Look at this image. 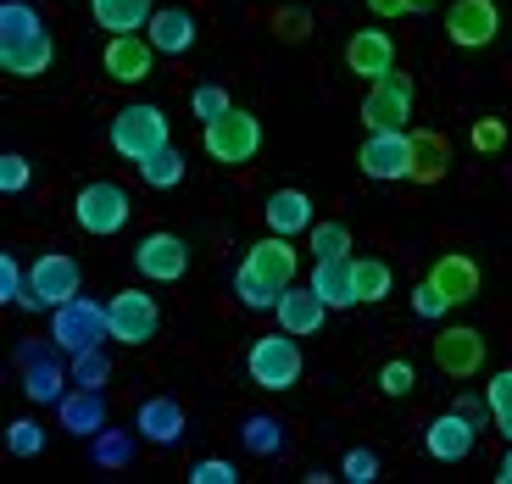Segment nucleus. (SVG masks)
Listing matches in <instances>:
<instances>
[{
	"label": "nucleus",
	"mask_w": 512,
	"mask_h": 484,
	"mask_svg": "<svg viewBox=\"0 0 512 484\" xmlns=\"http://www.w3.org/2000/svg\"><path fill=\"white\" fill-rule=\"evenodd\" d=\"M446 34H451V45H462V51H485L490 39L501 34V12H496V0H451V12H446Z\"/></svg>",
	"instance_id": "13"
},
{
	"label": "nucleus",
	"mask_w": 512,
	"mask_h": 484,
	"mask_svg": "<svg viewBox=\"0 0 512 484\" xmlns=\"http://www.w3.org/2000/svg\"><path fill=\"white\" fill-rule=\"evenodd\" d=\"M412 312H418L423 323H435V318H446V312H451V301H446V295H440L429 279H423L418 290H412Z\"/></svg>",
	"instance_id": "43"
},
{
	"label": "nucleus",
	"mask_w": 512,
	"mask_h": 484,
	"mask_svg": "<svg viewBox=\"0 0 512 484\" xmlns=\"http://www.w3.org/2000/svg\"><path fill=\"white\" fill-rule=\"evenodd\" d=\"M201 145L218 167L256 162V151H262V117H251V112L234 106V112H223L218 123H201Z\"/></svg>",
	"instance_id": "3"
},
{
	"label": "nucleus",
	"mask_w": 512,
	"mask_h": 484,
	"mask_svg": "<svg viewBox=\"0 0 512 484\" xmlns=\"http://www.w3.org/2000/svg\"><path fill=\"white\" fill-rule=\"evenodd\" d=\"M245 373H251V384H262V390L284 395L301 384V373H307V357H301V340H295L290 329H273L262 334V340L245 351Z\"/></svg>",
	"instance_id": "2"
},
{
	"label": "nucleus",
	"mask_w": 512,
	"mask_h": 484,
	"mask_svg": "<svg viewBox=\"0 0 512 484\" xmlns=\"http://www.w3.org/2000/svg\"><path fill=\"white\" fill-rule=\"evenodd\" d=\"M134 429H140V440H151V446H179L184 434H190V418H184V407L173 395H151V401H140V412H134Z\"/></svg>",
	"instance_id": "18"
},
{
	"label": "nucleus",
	"mask_w": 512,
	"mask_h": 484,
	"mask_svg": "<svg viewBox=\"0 0 512 484\" xmlns=\"http://www.w3.org/2000/svg\"><path fill=\"white\" fill-rule=\"evenodd\" d=\"M429 284H435L451 306H468V301H479V284L485 279H479V262L468 251H446L435 268H429Z\"/></svg>",
	"instance_id": "19"
},
{
	"label": "nucleus",
	"mask_w": 512,
	"mask_h": 484,
	"mask_svg": "<svg viewBox=\"0 0 512 484\" xmlns=\"http://www.w3.org/2000/svg\"><path fill=\"white\" fill-rule=\"evenodd\" d=\"M140 179L151 184V190H179V184H184V156H179V145H162L156 156H145V162H140Z\"/></svg>",
	"instance_id": "29"
},
{
	"label": "nucleus",
	"mask_w": 512,
	"mask_h": 484,
	"mask_svg": "<svg viewBox=\"0 0 512 484\" xmlns=\"http://www.w3.org/2000/svg\"><path fill=\"white\" fill-rule=\"evenodd\" d=\"M190 112L201 117V123H218L223 112H234V95L223 90V84H195V90H190Z\"/></svg>",
	"instance_id": "36"
},
{
	"label": "nucleus",
	"mask_w": 512,
	"mask_h": 484,
	"mask_svg": "<svg viewBox=\"0 0 512 484\" xmlns=\"http://www.w3.org/2000/svg\"><path fill=\"white\" fill-rule=\"evenodd\" d=\"M56 62V39L39 23V12L28 0H6L0 6V67L12 78H39Z\"/></svg>",
	"instance_id": "1"
},
{
	"label": "nucleus",
	"mask_w": 512,
	"mask_h": 484,
	"mask_svg": "<svg viewBox=\"0 0 512 484\" xmlns=\"http://www.w3.org/2000/svg\"><path fill=\"white\" fill-rule=\"evenodd\" d=\"M156 0H90V17L106 34H145Z\"/></svg>",
	"instance_id": "27"
},
{
	"label": "nucleus",
	"mask_w": 512,
	"mask_h": 484,
	"mask_svg": "<svg viewBox=\"0 0 512 484\" xmlns=\"http://www.w3.org/2000/svg\"><path fill=\"white\" fill-rule=\"evenodd\" d=\"M234 295H240V306H251V312H273L284 290L262 279V273H256L251 262H240V268H234Z\"/></svg>",
	"instance_id": "28"
},
{
	"label": "nucleus",
	"mask_w": 512,
	"mask_h": 484,
	"mask_svg": "<svg viewBox=\"0 0 512 484\" xmlns=\"http://www.w3.org/2000/svg\"><path fill=\"white\" fill-rule=\"evenodd\" d=\"M134 268H140V279H151V284H173V279L190 273V245H184L179 234L156 229V234H145V240L134 245Z\"/></svg>",
	"instance_id": "12"
},
{
	"label": "nucleus",
	"mask_w": 512,
	"mask_h": 484,
	"mask_svg": "<svg viewBox=\"0 0 512 484\" xmlns=\"http://www.w3.org/2000/svg\"><path fill=\"white\" fill-rule=\"evenodd\" d=\"M145 39L156 45V56H184L195 45V17L184 6H156L151 23H145Z\"/></svg>",
	"instance_id": "25"
},
{
	"label": "nucleus",
	"mask_w": 512,
	"mask_h": 484,
	"mask_svg": "<svg viewBox=\"0 0 512 484\" xmlns=\"http://www.w3.org/2000/svg\"><path fill=\"white\" fill-rule=\"evenodd\" d=\"M23 295H28V273L17 268V256H0V301L23 306Z\"/></svg>",
	"instance_id": "42"
},
{
	"label": "nucleus",
	"mask_w": 512,
	"mask_h": 484,
	"mask_svg": "<svg viewBox=\"0 0 512 484\" xmlns=\"http://www.w3.org/2000/svg\"><path fill=\"white\" fill-rule=\"evenodd\" d=\"M240 440H245L251 457H279V451H284V423L279 418H245Z\"/></svg>",
	"instance_id": "31"
},
{
	"label": "nucleus",
	"mask_w": 512,
	"mask_h": 484,
	"mask_svg": "<svg viewBox=\"0 0 512 484\" xmlns=\"http://www.w3.org/2000/svg\"><path fill=\"white\" fill-rule=\"evenodd\" d=\"M390 290H396V279H390V268H384L379 256H357V295H362V306H379Z\"/></svg>",
	"instance_id": "33"
},
{
	"label": "nucleus",
	"mask_w": 512,
	"mask_h": 484,
	"mask_svg": "<svg viewBox=\"0 0 512 484\" xmlns=\"http://www.w3.org/2000/svg\"><path fill=\"white\" fill-rule=\"evenodd\" d=\"M140 434V429H134ZM134 434L128 429H101L90 440V457H95V468H128L134 462Z\"/></svg>",
	"instance_id": "30"
},
{
	"label": "nucleus",
	"mask_w": 512,
	"mask_h": 484,
	"mask_svg": "<svg viewBox=\"0 0 512 484\" xmlns=\"http://www.w3.org/2000/svg\"><path fill=\"white\" fill-rule=\"evenodd\" d=\"M128 212H134V201H128L123 184L112 179H90L84 190L73 195V217H78V229L95 234V240H112V234L128 229Z\"/></svg>",
	"instance_id": "4"
},
{
	"label": "nucleus",
	"mask_w": 512,
	"mask_h": 484,
	"mask_svg": "<svg viewBox=\"0 0 512 484\" xmlns=\"http://www.w3.org/2000/svg\"><path fill=\"white\" fill-rule=\"evenodd\" d=\"M307 251H312V262L351 256V229H346V223H312V229H307Z\"/></svg>",
	"instance_id": "32"
},
{
	"label": "nucleus",
	"mask_w": 512,
	"mask_h": 484,
	"mask_svg": "<svg viewBox=\"0 0 512 484\" xmlns=\"http://www.w3.org/2000/svg\"><path fill=\"white\" fill-rule=\"evenodd\" d=\"M379 390L390 395V401H401V395H412V390H418V368H412L407 357H390V362L379 368Z\"/></svg>",
	"instance_id": "37"
},
{
	"label": "nucleus",
	"mask_w": 512,
	"mask_h": 484,
	"mask_svg": "<svg viewBox=\"0 0 512 484\" xmlns=\"http://www.w3.org/2000/svg\"><path fill=\"white\" fill-rule=\"evenodd\" d=\"M240 473H234V462H223V457H201L190 468V484H234Z\"/></svg>",
	"instance_id": "45"
},
{
	"label": "nucleus",
	"mask_w": 512,
	"mask_h": 484,
	"mask_svg": "<svg viewBox=\"0 0 512 484\" xmlns=\"http://www.w3.org/2000/svg\"><path fill=\"white\" fill-rule=\"evenodd\" d=\"M412 6H418V12H423V6H435V0H412Z\"/></svg>",
	"instance_id": "49"
},
{
	"label": "nucleus",
	"mask_w": 512,
	"mask_h": 484,
	"mask_svg": "<svg viewBox=\"0 0 512 484\" xmlns=\"http://www.w3.org/2000/svg\"><path fill=\"white\" fill-rule=\"evenodd\" d=\"M162 145H173V128H167L162 106H123V112L112 117V151L123 156V162H145V156H156Z\"/></svg>",
	"instance_id": "5"
},
{
	"label": "nucleus",
	"mask_w": 512,
	"mask_h": 484,
	"mask_svg": "<svg viewBox=\"0 0 512 484\" xmlns=\"http://www.w3.org/2000/svg\"><path fill=\"white\" fill-rule=\"evenodd\" d=\"M474 440H479V429H474L468 418H462L457 407L440 412V418L429 423V429H423V451H429L435 462H462L468 451H474Z\"/></svg>",
	"instance_id": "20"
},
{
	"label": "nucleus",
	"mask_w": 512,
	"mask_h": 484,
	"mask_svg": "<svg viewBox=\"0 0 512 484\" xmlns=\"http://www.w3.org/2000/svg\"><path fill=\"white\" fill-rule=\"evenodd\" d=\"M273 34H279L284 45L307 39V34H312V12H301V6H279V17H273Z\"/></svg>",
	"instance_id": "41"
},
{
	"label": "nucleus",
	"mask_w": 512,
	"mask_h": 484,
	"mask_svg": "<svg viewBox=\"0 0 512 484\" xmlns=\"http://www.w3.org/2000/svg\"><path fill=\"white\" fill-rule=\"evenodd\" d=\"M346 67L357 78H384V73H396V39L384 34V28H357V34L346 39Z\"/></svg>",
	"instance_id": "17"
},
{
	"label": "nucleus",
	"mask_w": 512,
	"mask_h": 484,
	"mask_svg": "<svg viewBox=\"0 0 512 484\" xmlns=\"http://www.w3.org/2000/svg\"><path fill=\"white\" fill-rule=\"evenodd\" d=\"M451 173V145L435 128H412V184H440Z\"/></svg>",
	"instance_id": "26"
},
{
	"label": "nucleus",
	"mask_w": 512,
	"mask_h": 484,
	"mask_svg": "<svg viewBox=\"0 0 512 484\" xmlns=\"http://www.w3.org/2000/svg\"><path fill=\"white\" fill-rule=\"evenodd\" d=\"M273 312H279V329H290L295 340H307V334L323 329V318H329L334 306L323 301V295L312 290V279H307V284H290V290L279 295V306H273Z\"/></svg>",
	"instance_id": "16"
},
{
	"label": "nucleus",
	"mask_w": 512,
	"mask_h": 484,
	"mask_svg": "<svg viewBox=\"0 0 512 484\" xmlns=\"http://www.w3.org/2000/svg\"><path fill=\"white\" fill-rule=\"evenodd\" d=\"M485 401H490V412H496V429L512 440V368L490 373V384H485Z\"/></svg>",
	"instance_id": "35"
},
{
	"label": "nucleus",
	"mask_w": 512,
	"mask_h": 484,
	"mask_svg": "<svg viewBox=\"0 0 512 484\" xmlns=\"http://www.w3.org/2000/svg\"><path fill=\"white\" fill-rule=\"evenodd\" d=\"M496 479H501V484H512V440H507V457H501V468H496Z\"/></svg>",
	"instance_id": "48"
},
{
	"label": "nucleus",
	"mask_w": 512,
	"mask_h": 484,
	"mask_svg": "<svg viewBox=\"0 0 512 484\" xmlns=\"http://www.w3.org/2000/svg\"><path fill=\"white\" fill-rule=\"evenodd\" d=\"M6 451H12V457H39V451H45V429H39L34 418L6 423Z\"/></svg>",
	"instance_id": "38"
},
{
	"label": "nucleus",
	"mask_w": 512,
	"mask_h": 484,
	"mask_svg": "<svg viewBox=\"0 0 512 484\" xmlns=\"http://www.w3.org/2000/svg\"><path fill=\"white\" fill-rule=\"evenodd\" d=\"M28 179H34V173H28V162H23L17 151L0 156V190H6V195H23V190H28Z\"/></svg>",
	"instance_id": "44"
},
{
	"label": "nucleus",
	"mask_w": 512,
	"mask_h": 484,
	"mask_svg": "<svg viewBox=\"0 0 512 484\" xmlns=\"http://www.w3.org/2000/svg\"><path fill=\"white\" fill-rule=\"evenodd\" d=\"M435 368L451 373V379H474V373L485 368V334H479L474 323H451V329H440Z\"/></svg>",
	"instance_id": "14"
},
{
	"label": "nucleus",
	"mask_w": 512,
	"mask_h": 484,
	"mask_svg": "<svg viewBox=\"0 0 512 484\" xmlns=\"http://www.w3.org/2000/svg\"><path fill=\"white\" fill-rule=\"evenodd\" d=\"M151 62H156V45L145 34H112L106 51H101L106 78H117V84H145V78H151Z\"/></svg>",
	"instance_id": "15"
},
{
	"label": "nucleus",
	"mask_w": 512,
	"mask_h": 484,
	"mask_svg": "<svg viewBox=\"0 0 512 484\" xmlns=\"http://www.w3.org/2000/svg\"><path fill=\"white\" fill-rule=\"evenodd\" d=\"M357 162H362V173L379 179V184L412 179V134H407V128H368Z\"/></svg>",
	"instance_id": "10"
},
{
	"label": "nucleus",
	"mask_w": 512,
	"mask_h": 484,
	"mask_svg": "<svg viewBox=\"0 0 512 484\" xmlns=\"http://www.w3.org/2000/svg\"><path fill=\"white\" fill-rule=\"evenodd\" d=\"M468 140H474V151H479V156H496V151H507L512 134H507V123H501V117H479Z\"/></svg>",
	"instance_id": "40"
},
{
	"label": "nucleus",
	"mask_w": 512,
	"mask_h": 484,
	"mask_svg": "<svg viewBox=\"0 0 512 484\" xmlns=\"http://www.w3.org/2000/svg\"><path fill=\"white\" fill-rule=\"evenodd\" d=\"M340 479H346V484H373V479H379V451L351 446L346 462H340Z\"/></svg>",
	"instance_id": "39"
},
{
	"label": "nucleus",
	"mask_w": 512,
	"mask_h": 484,
	"mask_svg": "<svg viewBox=\"0 0 512 484\" xmlns=\"http://www.w3.org/2000/svg\"><path fill=\"white\" fill-rule=\"evenodd\" d=\"M56 418H62L67 434H78V440H95V434L106 429V401H101V390H84V384H73V390L56 401Z\"/></svg>",
	"instance_id": "23"
},
{
	"label": "nucleus",
	"mask_w": 512,
	"mask_h": 484,
	"mask_svg": "<svg viewBox=\"0 0 512 484\" xmlns=\"http://www.w3.org/2000/svg\"><path fill=\"white\" fill-rule=\"evenodd\" d=\"M106 379H112V357H106L101 345H90V351H73V384H84V390H101Z\"/></svg>",
	"instance_id": "34"
},
{
	"label": "nucleus",
	"mask_w": 512,
	"mask_h": 484,
	"mask_svg": "<svg viewBox=\"0 0 512 484\" xmlns=\"http://www.w3.org/2000/svg\"><path fill=\"white\" fill-rule=\"evenodd\" d=\"M112 340V323H106V306L90 301V295H73L67 306H56L51 312V345L56 351H90V345Z\"/></svg>",
	"instance_id": "6"
},
{
	"label": "nucleus",
	"mask_w": 512,
	"mask_h": 484,
	"mask_svg": "<svg viewBox=\"0 0 512 484\" xmlns=\"http://www.w3.org/2000/svg\"><path fill=\"white\" fill-rule=\"evenodd\" d=\"M457 412H462L468 423H474V429L496 423V412H490V401H485V395H457Z\"/></svg>",
	"instance_id": "46"
},
{
	"label": "nucleus",
	"mask_w": 512,
	"mask_h": 484,
	"mask_svg": "<svg viewBox=\"0 0 512 484\" xmlns=\"http://www.w3.org/2000/svg\"><path fill=\"white\" fill-rule=\"evenodd\" d=\"M245 262H251V268L262 273L268 284L290 290V284H295V268H301V251L290 245V234H268V240H256L251 251H245Z\"/></svg>",
	"instance_id": "22"
},
{
	"label": "nucleus",
	"mask_w": 512,
	"mask_h": 484,
	"mask_svg": "<svg viewBox=\"0 0 512 484\" xmlns=\"http://www.w3.org/2000/svg\"><path fill=\"white\" fill-rule=\"evenodd\" d=\"M106 323H112L117 345H145V340H156V329H162V306H156V295H145V290H123V295L106 301Z\"/></svg>",
	"instance_id": "9"
},
{
	"label": "nucleus",
	"mask_w": 512,
	"mask_h": 484,
	"mask_svg": "<svg viewBox=\"0 0 512 484\" xmlns=\"http://www.w3.org/2000/svg\"><path fill=\"white\" fill-rule=\"evenodd\" d=\"M412 78L401 73H384V78H373L368 84V95H362V123L368 128H407V117H412Z\"/></svg>",
	"instance_id": "11"
},
{
	"label": "nucleus",
	"mask_w": 512,
	"mask_h": 484,
	"mask_svg": "<svg viewBox=\"0 0 512 484\" xmlns=\"http://www.w3.org/2000/svg\"><path fill=\"white\" fill-rule=\"evenodd\" d=\"M368 12L373 17H407V12H418L412 0H368Z\"/></svg>",
	"instance_id": "47"
},
{
	"label": "nucleus",
	"mask_w": 512,
	"mask_h": 484,
	"mask_svg": "<svg viewBox=\"0 0 512 484\" xmlns=\"http://www.w3.org/2000/svg\"><path fill=\"white\" fill-rule=\"evenodd\" d=\"M262 217H268V234H290L295 240V234H307L318 223V206H312L307 190H273Z\"/></svg>",
	"instance_id": "24"
},
{
	"label": "nucleus",
	"mask_w": 512,
	"mask_h": 484,
	"mask_svg": "<svg viewBox=\"0 0 512 484\" xmlns=\"http://www.w3.org/2000/svg\"><path fill=\"white\" fill-rule=\"evenodd\" d=\"M78 295V262L67 251H45L28 268V295L23 306L28 312H56V306H67Z\"/></svg>",
	"instance_id": "7"
},
{
	"label": "nucleus",
	"mask_w": 512,
	"mask_h": 484,
	"mask_svg": "<svg viewBox=\"0 0 512 484\" xmlns=\"http://www.w3.org/2000/svg\"><path fill=\"white\" fill-rule=\"evenodd\" d=\"M17 368H23V395L34 407H56L67 395V384H73V368H62V357L34 340L17 345Z\"/></svg>",
	"instance_id": "8"
},
{
	"label": "nucleus",
	"mask_w": 512,
	"mask_h": 484,
	"mask_svg": "<svg viewBox=\"0 0 512 484\" xmlns=\"http://www.w3.org/2000/svg\"><path fill=\"white\" fill-rule=\"evenodd\" d=\"M312 290H318L334 312L362 306V295H357V256H329V262H312Z\"/></svg>",
	"instance_id": "21"
}]
</instances>
